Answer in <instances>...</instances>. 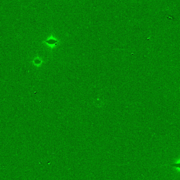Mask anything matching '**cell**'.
<instances>
[{"instance_id": "obj_1", "label": "cell", "mask_w": 180, "mask_h": 180, "mask_svg": "<svg viewBox=\"0 0 180 180\" xmlns=\"http://www.w3.org/2000/svg\"><path fill=\"white\" fill-rule=\"evenodd\" d=\"M165 165H169V166H171L172 168H175L177 171H178L180 174V156L179 159L176 160L174 161V163L169 164L168 165H163V166H165Z\"/></svg>"}]
</instances>
